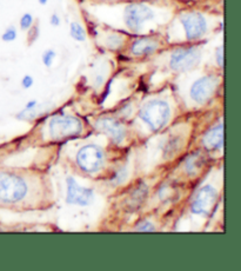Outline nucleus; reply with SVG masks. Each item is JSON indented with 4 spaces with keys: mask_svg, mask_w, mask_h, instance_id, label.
Returning a JSON list of instances; mask_svg holds the SVG:
<instances>
[{
    "mask_svg": "<svg viewBox=\"0 0 241 271\" xmlns=\"http://www.w3.org/2000/svg\"><path fill=\"white\" fill-rule=\"evenodd\" d=\"M98 130L106 134L111 137L115 143H121L126 138V128L119 120H112V118H101L95 123Z\"/></svg>",
    "mask_w": 241,
    "mask_h": 271,
    "instance_id": "obj_11",
    "label": "nucleus"
},
{
    "mask_svg": "<svg viewBox=\"0 0 241 271\" xmlns=\"http://www.w3.org/2000/svg\"><path fill=\"white\" fill-rule=\"evenodd\" d=\"M48 131L52 140H66L80 134L82 132V123L72 116H57L49 120Z\"/></svg>",
    "mask_w": 241,
    "mask_h": 271,
    "instance_id": "obj_3",
    "label": "nucleus"
},
{
    "mask_svg": "<svg viewBox=\"0 0 241 271\" xmlns=\"http://www.w3.org/2000/svg\"><path fill=\"white\" fill-rule=\"evenodd\" d=\"M33 25V16L31 13H25L20 18V28L22 31H27V30Z\"/></svg>",
    "mask_w": 241,
    "mask_h": 271,
    "instance_id": "obj_19",
    "label": "nucleus"
},
{
    "mask_svg": "<svg viewBox=\"0 0 241 271\" xmlns=\"http://www.w3.org/2000/svg\"><path fill=\"white\" fill-rule=\"evenodd\" d=\"M55 57H57V54H55L54 50H46L44 54H42V57H41L42 64H44L46 68H51Z\"/></svg>",
    "mask_w": 241,
    "mask_h": 271,
    "instance_id": "obj_17",
    "label": "nucleus"
},
{
    "mask_svg": "<svg viewBox=\"0 0 241 271\" xmlns=\"http://www.w3.org/2000/svg\"><path fill=\"white\" fill-rule=\"evenodd\" d=\"M154 18V12L145 4H130L124 12V22L131 31L139 32L144 24Z\"/></svg>",
    "mask_w": 241,
    "mask_h": 271,
    "instance_id": "obj_6",
    "label": "nucleus"
},
{
    "mask_svg": "<svg viewBox=\"0 0 241 271\" xmlns=\"http://www.w3.org/2000/svg\"><path fill=\"white\" fill-rule=\"evenodd\" d=\"M201 59V50L197 46L180 48L172 52L170 68L176 72H187L198 66Z\"/></svg>",
    "mask_w": 241,
    "mask_h": 271,
    "instance_id": "obj_4",
    "label": "nucleus"
},
{
    "mask_svg": "<svg viewBox=\"0 0 241 271\" xmlns=\"http://www.w3.org/2000/svg\"><path fill=\"white\" fill-rule=\"evenodd\" d=\"M218 85H219V79L216 76H204V77L194 82L192 86H191V98L198 104L206 103L214 94V92L217 91Z\"/></svg>",
    "mask_w": 241,
    "mask_h": 271,
    "instance_id": "obj_8",
    "label": "nucleus"
},
{
    "mask_svg": "<svg viewBox=\"0 0 241 271\" xmlns=\"http://www.w3.org/2000/svg\"><path fill=\"white\" fill-rule=\"evenodd\" d=\"M35 106H37V100H31L26 104L25 108H27V110H34Z\"/></svg>",
    "mask_w": 241,
    "mask_h": 271,
    "instance_id": "obj_26",
    "label": "nucleus"
},
{
    "mask_svg": "<svg viewBox=\"0 0 241 271\" xmlns=\"http://www.w3.org/2000/svg\"><path fill=\"white\" fill-rule=\"evenodd\" d=\"M139 118L152 131H159L170 120V105L167 102L161 100V99L148 102L139 111Z\"/></svg>",
    "mask_w": 241,
    "mask_h": 271,
    "instance_id": "obj_2",
    "label": "nucleus"
},
{
    "mask_svg": "<svg viewBox=\"0 0 241 271\" xmlns=\"http://www.w3.org/2000/svg\"><path fill=\"white\" fill-rule=\"evenodd\" d=\"M106 46L110 48H119L124 44V38L120 34H111L106 38Z\"/></svg>",
    "mask_w": 241,
    "mask_h": 271,
    "instance_id": "obj_15",
    "label": "nucleus"
},
{
    "mask_svg": "<svg viewBox=\"0 0 241 271\" xmlns=\"http://www.w3.org/2000/svg\"><path fill=\"white\" fill-rule=\"evenodd\" d=\"M203 145L207 150H220L224 145V124H218L211 128L204 136Z\"/></svg>",
    "mask_w": 241,
    "mask_h": 271,
    "instance_id": "obj_12",
    "label": "nucleus"
},
{
    "mask_svg": "<svg viewBox=\"0 0 241 271\" xmlns=\"http://www.w3.org/2000/svg\"><path fill=\"white\" fill-rule=\"evenodd\" d=\"M185 168H186V171L190 174H193L194 171L197 168H199V157L198 154H193L192 157H190L185 163Z\"/></svg>",
    "mask_w": 241,
    "mask_h": 271,
    "instance_id": "obj_16",
    "label": "nucleus"
},
{
    "mask_svg": "<svg viewBox=\"0 0 241 271\" xmlns=\"http://www.w3.org/2000/svg\"><path fill=\"white\" fill-rule=\"evenodd\" d=\"M49 22H51L52 26H54V28H57V26L60 25V18H59V16L57 13H53V14L51 16V18H49Z\"/></svg>",
    "mask_w": 241,
    "mask_h": 271,
    "instance_id": "obj_25",
    "label": "nucleus"
},
{
    "mask_svg": "<svg viewBox=\"0 0 241 271\" xmlns=\"http://www.w3.org/2000/svg\"><path fill=\"white\" fill-rule=\"evenodd\" d=\"M78 166L86 174H94L100 170L105 160L104 151L100 146L94 144L85 145L77 154Z\"/></svg>",
    "mask_w": 241,
    "mask_h": 271,
    "instance_id": "obj_5",
    "label": "nucleus"
},
{
    "mask_svg": "<svg viewBox=\"0 0 241 271\" xmlns=\"http://www.w3.org/2000/svg\"><path fill=\"white\" fill-rule=\"evenodd\" d=\"M29 184L25 177L12 172H0V204L13 206L25 200Z\"/></svg>",
    "mask_w": 241,
    "mask_h": 271,
    "instance_id": "obj_1",
    "label": "nucleus"
},
{
    "mask_svg": "<svg viewBox=\"0 0 241 271\" xmlns=\"http://www.w3.org/2000/svg\"><path fill=\"white\" fill-rule=\"evenodd\" d=\"M1 39L6 42H11L16 39V28L14 26H9V28H6V31L2 33Z\"/></svg>",
    "mask_w": 241,
    "mask_h": 271,
    "instance_id": "obj_18",
    "label": "nucleus"
},
{
    "mask_svg": "<svg viewBox=\"0 0 241 271\" xmlns=\"http://www.w3.org/2000/svg\"><path fill=\"white\" fill-rule=\"evenodd\" d=\"M39 37V28L38 25L35 26H31V28H28V36H27V40H28V44L31 45L34 42L35 40H37Z\"/></svg>",
    "mask_w": 241,
    "mask_h": 271,
    "instance_id": "obj_20",
    "label": "nucleus"
},
{
    "mask_svg": "<svg viewBox=\"0 0 241 271\" xmlns=\"http://www.w3.org/2000/svg\"><path fill=\"white\" fill-rule=\"evenodd\" d=\"M135 231H143V232H152V231H156V228L150 222H143L138 224L135 228Z\"/></svg>",
    "mask_w": 241,
    "mask_h": 271,
    "instance_id": "obj_21",
    "label": "nucleus"
},
{
    "mask_svg": "<svg viewBox=\"0 0 241 271\" xmlns=\"http://www.w3.org/2000/svg\"><path fill=\"white\" fill-rule=\"evenodd\" d=\"M218 200V192L211 185H206L198 191L191 206L194 214H210Z\"/></svg>",
    "mask_w": 241,
    "mask_h": 271,
    "instance_id": "obj_9",
    "label": "nucleus"
},
{
    "mask_svg": "<svg viewBox=\"0 0 241 271\" xmlns=\"http://www.w3.org/2000/svg\"><path fill=\"white\" fill-rule=\"evenodd\" d=\"M33 82H34V80H33V78L31 77V76L26 74L25 77L21 79V86L24 88H29L33 85Z\"/></svg>",
    "mask_w": 241,
    "mask_h": 271,
    "instance_id": "obj_23",
    "label": "nucleus"
},
{
    "mask_svg": "<svg viewBox=\"0 0 241 271\" xmlns=\"http://www.w3.org/2000/svg\"><path fill=\"white\" fill-rule=\"evenodd\" d=\"M38 2L40 5H46L48 2V0H38Z\"/></svg>",
    "mask_w": 241,
    "mask_h": 271,
    "instance_id": "obj_27",
    "label": "nucleus"
},
{
    "mask_svg": "<svg viewBox=\"0 0 241 271\" xmlns=\"http://www.w3.org/2000/svg\"><path fill=\"white\" fill-rule=\"evenodd\" d=\"M127 177V172H126V168H123L121 171H119V172L115 174L114 177V180L117 184H120L121 182L125 180V178Z\"/></svg>",
    "mask_w": 241,
    "mask_h": 271,
    "instance_id": "obj_24",
    "label": "nucleus"
},
{
    "mask_svg": "<svg viewBox=\"0 0 241 271\" xmlns=\"http://www.w3.org/2000/svg\"><path fill=\"white\" fill-rule=\"evenodd\" d=\"M180 22L185 30L187 40H199L206 34L207 22L206 18L199 12H188L180 16Z\"/></svg>",
    "mask_w": 241,
    "mask_h": 271,
    "instance_id": "obj_7",
    "label": "nucleus"
},
{
    "mask_svg": "<svg viewBox=\"0 0 241 271\" xmlns=\"http://www.w3.org/2000/svg\"><path fill=\"white\" fill-rule=\"evenodd\" d=\"M66 185H67V194H66L67 204L87 206L93 200V190L80 186L73 177L66 178Z\"/></svg>",
    "mask_w": 241,
    "mask_h": 271,
    "instance_id": "obj_10",
    "label": "nucleus"
},
{
    "mask_svg": "<svg viewBox=\"0 0 241 271\" xmlns=\"http://www.w3.org/2000/svg\"><path fill=\"white\" fill-rule=\"evenodd\" d=\"M70 34H71V37L73 38L74 40H77V42H85L86 37H87L85 28H82V26L77 22H71Z\"/></svg>",
    "mask_w": 241,
    "mask_h": 271,
    "instance_id": "obj_14",
    "label": "nucleus"
},
{
    "mask_svg": "<svg viewBox=\"0 0 241 271\" xmlns=\"http://www.w3.org/2000/svg\"><path fill=\"white\" fill-rule=\"evenodd\" d=\"M159 48V42L153 38H140L132 44L131 52L134 56H150Z\"/></svg>",
    "mask_w": 241,
    "mask_h": 271,
    "instance_id": "obj_13",
    "label": "nucleus"
},
{
    "mask_svg": "<svg viewBox=\"0 0 241 271\" xmlns=\"http://www.w3.org/2000/svg\"><path fill=\"white\" fill-rule=\"evenodd\" d=\"M216 58L219 68H224V46H219L216 51Z\"/></svg>",
    "mask_w": 241,
    "mask_h": 271,
    "instance_id": "obj_22",
    "label": "nucleus"
}]
</instances>
